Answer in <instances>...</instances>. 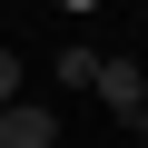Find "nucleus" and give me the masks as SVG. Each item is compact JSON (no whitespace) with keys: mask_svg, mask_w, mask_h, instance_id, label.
Segmentation results:
<instances>
[{"mask_svg":"<svg viewBox=\"0 0 148 148\" xmlns=\"http://www.w3.org/2000/svg\"><path fill=\"white\" fill-rule=\"evenodd\" d=\"M89 89L109 99V119H138V109H148V69H138V59H99Z\"/></svg>","mask_w":148,"mask_h":148,"instance_id":"nucleus-1","label":"nucleus"},{"mask_svg":"<svg viewBox=\"0 0 148 148\" xmlns=\"http://www.w3.org/2000/svg\"><path fill=\"white\" fill-rule=\"evenodd\" d=\"M0 148H59V119L30 109V99H10V109H0Z\"/></svg>","mask_w":148,"mask_h":148,"instance_id":"nucleus-2","label":"nucleus"},{"mask_svg":"<svg viewBox=\"0 0 148 148\" xmlns=\"http://www.w3.org/2000/svg\"><path fill=\"white\" fill-rule=\"evenodd\" d=\"M59 79H69V89H89V79H99V49H89V40H69V49H59Z\"/></svg>","mask_w":148,"mask_h":148,"instance_id":"nucleus-3","label":"nucleus"},{"mask_svg":"<svg viewBox=\"0 0 148 148\" xmlns=\"http://www.w3.org/2000/svg\"><path fill=\"white\" fill-rule=\"evenodd\" d=\"M10 99H20V59L0 49V109H10Z\"/></svg>","mask_w":148,"mask_h":148,"instance_id":"nucleus-4","label":"nucleus"},{"mask_svg":"<svg viewBox=\"0 0 148 148\" xmlns=\"http://www.w3.org/2000/svg\"><path fill=\"white\" fill-rule=\"evenodd\" d=\"M128 128H138V138H148V109H138V119H128Z\"/></svg>","mask_w":148,"mask_h":148,"instance_id":"nucleus-5","label":"nucleus"}]
</instances>
